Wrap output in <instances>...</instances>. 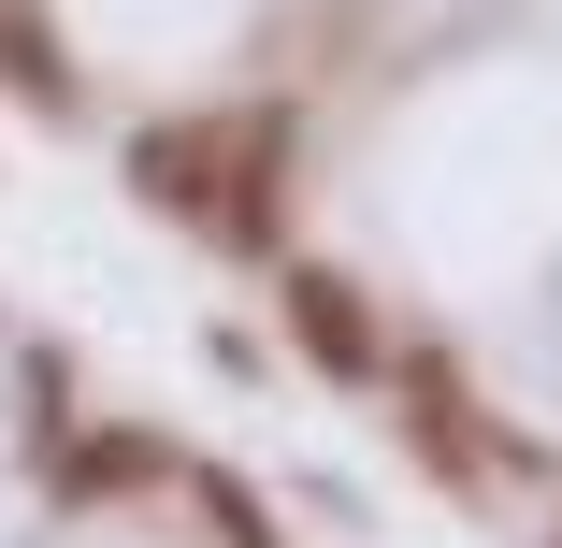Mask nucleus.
<instances>
[{
  "label": "nucleus",
  "mask_w": 562,
  "mask_h": 548,
  "mask_svg": "<svg viewBox=\"0 0 562 548\" xmlns=\"http://www.w3.org/2000/svg\"><path fill=\"white\" fill-rule=\"evenodd\" d=\"M289 317H303V347H317V361H347V376H375V333H361V303L331 289V275H289Z\"/></svg>",
  "instance_id": "nucleus-1"
}]
</instances>
